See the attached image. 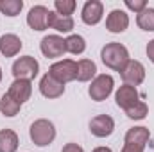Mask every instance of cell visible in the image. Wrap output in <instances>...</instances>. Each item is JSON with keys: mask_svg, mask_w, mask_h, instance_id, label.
I'll return each instance as SVG.
<instances>
[{"mask_svg": "<svg viewBox=\"0 0 154 152\" xmlns=\"http://www.w3.org/2000/svg\"><path fill=\"white\" fill-rule=\"evenodd\" d=\"M100 57H102V63L108 68L115 70V72H122L125 68V65L129 63V52H127V48L122 43H116V41L108 43L102 48Z\"/></svg>", "mask_w": 154, "mask_h": 152, "instance_id": "obj_1", "label": "cell"}, {"mask_svg": "<svg viewBox=\"0 0 154 152\" xmlns=\"http://www.w3.org/2000/svg\"><path fill=\"white\" fill-rule=\"evenodd\" d=\"M29 134H31V140H32L34 145H38V147H47V145H50V143L54 141V138H56V127H54V123H52L50 120L39 118V120H36V122L31 125Z\"/></svg>", "mask_w": 154, "mask_h": 152, "instance_id": "obj_2", "label": "cell"}, {"mask_svg": "<svg viewBox=\"0 0 154 152\" xmlns=\"http://www.w3.org/2000/svg\"><path fill=\"white\" fill-rule=\"evenodd\" d=\"M113 86H115V81L111 75H106V74H100L91 81V86L88 88V93L91 97V100L95 102H100V100H106L111 91H113Z\"/></svg>", "mask_w": 154, "mask_h": 152, "instance_id": "obj_3", "label": "cell"}, {"mask_svg": "<svg viewBox=\"0 0 154 152\" xmlns=\"http://www.w3.org/2000/svg\"><path fill=\"white\" fill-rule=\"evenodd\" d=\"M38 72H39V65L32 56L18 57V59L13 63V75L16 77V79L32 81L34 77L38 75Z\"/></svg>", "mask_w": 154, "mask_h": 152, "instance_id": "obj_4", "label": "cell"}, {"mask_svg": "<svg viewBox=\"0 0 154 152\" xmlns=\"http://www.w3.org/2000/svg\"><path fill=\"white\" fill-rule=\"evenodd\" d=\"M48 74L54 77L56 81H59L61 84H66L70 81H75L77 77V63L72 59H63V61H57L50 66Z\"/></svg>", "mask_w": 154, "mask_h": 152, "instance_id": "obj_5", "label": "cell"}, {"mask_svg": "<svg viewBox=\"0 0 154 152\" xmlns=\"http://www.w3.org/2000/svg\"><path fill=\"white\" fill-rule=\"evenodd\" d=\"M39 48H41V54L45 57H61L65 52H66V45H65V39L57 34H50V36H45L39 43Z\"/></svg>", "mask_w": 154, "mask_h": 152, "instance_id": "obj_6", "label": "cell"}, {"mask_svg": "<svg viewBox=\"0 0 154 152\" xmlns=\"http://www.w3.org/2000/svg\"><path fill=\"white\" fill-rule=\"evenodd\" d=\"M90 131L97 138H106L115 131V120L109 114H97L90 122Z\"/></svg>", "mask_w": 154, "mask_h": 152, "instance_id": "obj_7", "label": "cell"}, {"mask_svg": "<svg viewBox=\"0 0 154 152\" xmlns=\"http://www.w3.org/2000/svg\"><path fill=\"white\" fill-rule=\"evenodd\" d=\"M120 75H122V79H124L125 84H131V86L136 88V86L142 84L143 79H145V68H143V65H142L140 61L129 59V63H127L125 68L120 72Z\"/></svg>", "mask_w": 154, "mask_h": 152, "instance_id": "obj_8", "label": "cell"}, {"mask_svg": "<svg viewBox=\"0 0 154 152\" xmlns=\"http://www.w3.org/2000/svg\"><path fill=\"white\" fill-rule=\"evenodd\" d=\"M48 18H50V11L45 5H34L27 14V23L34 31H45L48 29Z\"/></svg>", "mask_w": 154, "mask_h": 152, "instance_id": "obj_9", "label": "cell"}, {"mask_svg": "<svg viewBox=\"0 0 154 152\" xmlns=\"http://www.w3.org/2000/svg\"><path fill=\"white\" fill-rule=\"evenodd\" d=\"M39 91L47 99H59L65 93V84L56 81L50 74H45L41 77V81H39Z\"/></svg>", "mask_w": 154, "mask_h": 152, "instance_id": "obj_10", "label": "cell"}, {"mask_svg": "<svg viewBox=\"0 0 154 152\" xmlns=\"http://www.w3.org/2000/svg\"><path fill=\"white\" fill-rule=\"evenodd\" d=\"M102 14H104V5L102 2L99 0H88L82 7V22L86 25H97L100 20H102Z\"/></svg>", "mask_w": 154, "mask_h": 152, "instance_id": "obj_11", "label": "cell"}, {"mask_svg": "<svg viewBox=\"0 0 154 152\" xmlns=\"http://www.w3.org/2000/svg\"><path fill=\"white\" fill-rule=\"evenodd\" d=\"M115 100H116V106L125 111V109H129L131 106H134L140 100V95H138V91H136L134 86L124 84V86L118 88V91H116V95H115Z\"/></svg>", "mask_w": 154, "mask_h": 152, "instance_id": "obj_12", "label": "cell"}, {"mask_svg": "<svg viewBox=\"0 0 154 152\" xmlns=\"http://www.w3.org/2000/svg\"><path fill=\"white\" fill-rule=\"evenodd\" d=\"M127 25H129V16L120 9H113L106 18V29L113 34L124 32L127 29Z\"/></svg>", "mask_w": 154, "mask_h": 152, "instance_id": "obj_13", "label": "cell"}, {"mask_svg": "<svg viewBox=\"0 0 154 152\" xmlns=\"http://www.w3.org/2000/svg\"><path fill=\"white\" fill-rule=\"evenodd\" d=\"M16 102L23 104L31 99V93H32V84L31 81H23V79H16L11 86H9V91H7Z\"/></svg>", "mask_w": 154, "mask_h": 152, "instance_id": "obj_14", "label": "cell"}, {"mask_svg": "<svg viewBox=\"0 0 154 152\" xmlns=\"http://www.w3.org/2000/svg\"><path fill=\"white\" fill-rule=\"evenodd\" d=\"M22 50V39L16 34H4L0 36V52L4 57H13Z\"/></svg>", "mask_w": 154, "mask_h": 152, "instance_id": "obj_15", "label": "cell"}, {"mask_svg": "<svg viewBox=\"0 0 154 152\" xmlns=\"http://www.w3.org/2000/svg\"><path fill=\"white\" fill-rule=\"evenodd\" d=\"M151 140V132L147 127H133L125 134V143L127 145H136L140 149H145V145Z\"/></svg>", "mask_w": 154, "mask_h": 152, "instance_id": "obj_16", "label": "cell"}, {"mask_svg": "<svg viewBox=\"0 0 154 152\" xmlns=\"http://www.w3.org/2000/svg\"><path fill=\"white\" fill-rule=\"evenodd\" d=\"M48 27L56 29L57 32H70V31L74 29V18H72V16H63V14H57L56 11H50Z\"/></svg>", "mask_w": 154, "mask_h": 152, "instance_id": "obj_17", "label": "cell"}, {"mask_svg": "<svg viewBox=\"0 0 154 152\" xmlns=\"http://www.w3.org/2000/svg\"><path fill=\"white\" fill-rule=\"evenodd\" d=\"M18 149V134L11 129L0 131V152H16Z\"/></svg>", "mask_w": 154, "mask_h": 152, "instance_id": "obj_18", "label": "cell"}, {"mask_svg": "<svg viewBox=\"0 0 154 152\" xmlns=\"http://www.w3.org/2000/svg\"><path fill=\"white\" fill-rule=\"evenodd\" d=\"M95 74H97V65L91 59H81L77 63V81L81 82L91 81V77H95Z\"/></svg>", "mask_w": 154, "mask_h": 152, "instance_id": "obj_19", "label": "cell"}, {"mask_svg": "<svg viewBox=\"0 0 154 152\" xmlns=\"http://www.w3.org/2000/svg\"><path fill=\"white\" fill-rule=\"evenodd\" d=\"M20 108H22V104L16 102L9 93H5L0 99V111H2L4 116H16V114L20 113Z\"/></svg>", "mask_w": 154, "mask_h": 152, "instance_id": "obj_20", "label": "cell"}, {"mask_svg": "<svg viewBox=\"0 0 154 152\" xmlns=\"http://www.w3.org/2000/svg\"><path fill=\"white\" fill-rule=\"evenodd\" d=\"M136 23H138V27H140L142 31L152 32L154 31V9L152 7H147V9H143L142 13H138Z\"/></svg>", "mask_w": 154, "mask_h": 152, "instance_id": "obj_21", "label": "cell"}, {"mask_svg": "<svg viewBox=\"0 0 154 152\" xmlns=\"http://www.w3.org/2000/svg\"><path fill=\"white\" fill-rule=\"evenodd\" d=\"M65 45H66V52H70V54H82L84 50H86V41L82 36H79V34H72V36H68V38L65 39Z\"/></svg>", "mask_w": 154, "mask_h": 152, "instance_id": "obj_22", "label": "cell"}, {"mask_svg": "<svg viewBox=\"0 0 154 152\" xmlns=\"http://www.w3.org/2000/svg\"><path fill=\"white\" fill-rule=\"evenodd\" d=\"M22 7H23L22 0H0V11L5 16H16V14H20Z\"/></svg>", "mask_w": 154, "mask_h": 152, "instance_id": "obj_23", "label": "cell"}, {"mask_svg": "<svg viewBox=\"0 0 154 152\" xmlns=\"http://www.w3.org/2000/svg\"><path fill=\"white\" fill-rule=\"evenodd\" d=\"M149 113V108L143 100H138L134 106H131L129 109H125V114L131 118V120H143Z\"/></svg>", "mask_w": 154, "mask_h": 152, "instance_id": "obj_24", "label": "cell"}, {"mask_svg": "<svg viewBox=\"0 0 154 152\" xmlns=\"http://www.w3.org/2000/svg\"><path fill=\"white\" fill-rule=\"evenodd\" d=\"M75 0H56L54 2V7H56V13L57 14H63V16H70L74 11H75Z\"/></svg>", "mask_w": 154, "mask_h": 152, "instance_id": "obj_25", "label": "cell"}, {"mask_svg": "<svg viewBox=\"0 0 154 152\" xmlns=\"http://www.w3.org/2000/svg\"><path fill=\"white\" fill-rule=\"evenodd\" d=\"M125 5L134 11V13H142L143 9H147V2L145 0H125Z\"/></svg>", "mask_w": 154, "mask_h": 152, "instance_id": "obj_26", "label": "cell"}, {"mask_svg": "<svg viewBox=\"0 0 154 152\" xmlns=\"http://www.w3.org/2000/svg\"><path fill=\"white\" fill-rule=\"evenodd\" d=\"M61 152H84V150H82V147L77 145V143H66Z\"/></svg>", "mask_w": 154, "mask_h": 152, "instance_id": "obj_27", "label": "cell"}, {"mask_svg": "<svg viewBox=\"0 0 154 152\" xmlns=\"http://www.w3.org/2000/svg\"><path fill=\"white\" fill-rule=\"evenodd\" d=\"M122 152H143V149H140V147H136V145H124V149Z\"/></svg>", "mask_w": 154, "mask_h": 152, "instance_id": "obj_28", "label": "cell"}, {"mask_svg": "<svg viewBox=\"0 0 154 152\" xmlns=\"http://www.w3.org/2000/svg\"><path fill=\"white\" fill-rule=\"evenodd\" d=\"M147 57L154 63V39L149 41V45H147Z\"/></svg>", "mask_w": 154, "mask_h": 152, "instance_id": "obj_29", "label": "cell"}, {"mask_svg": "<svg viewBox=\"0 0 154 152\" xmlns=\"http://www.w3.org/2000/svg\"><path fill=\"white\" fill-rule=\"evenodd\" d=\"M91 152H113L109 147H97V149H93Z\"/></svg>", "mask_w": 154, "mask_h": 152, "instance_id": "obj_30", "label": "cell"}, {"mask_svg": "<svg viewBox=\"0 0 154 152\" xmlns=\"http://www.w3.org/2000/svg\"><path fill=\"white\" fill-rule=\"evenodd\" d=\"M0 81H2V70H0Z\"/></svg>", "mask_w": 154, "mask_h": 152, "instance_id": "obj_31", "label": "cell"}]
</instances>
